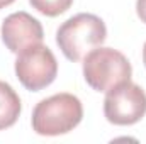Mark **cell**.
Here are the masks:
<instances>
[{
  "mask_svg": "<svg viewBox=\"0 0 146 144\" xmlns=\"http://www.w3.org/2000/svg\"><path fill=\"white\" fill-rule=\"evenodd\" d=\"M107 37L104 20L94 14H76L56 31V44L70 61L83 59L92 49L102 46Z\"/></svg>",
  "mask_w": 146,
  "mask_h": 144,
  "instance_id": "6da1fadb",
  "label": "cell"
},
{
  "mask_svg": "<svg viewBox=\"0 0 146 144\" xmlns=\"http://www.w3.org/2000/svg\"><path fill=\"white\" fill-rule=\"evenodd\" d=\"M83 117V107L72 93L44 98L33 110V131L39 136H61L73 131Z\"/></svg>",
  "mask_w": 146,
  "mask_h": 144,
  "instance_id": "7a4b0ae2",
  "label": "cell"
},
{
  "mask_svg": "<svg viewBox=\"0 0 146 144\" xmlns=\"http://www.w3.org/2000/svg\"><path fill=\"white\" fill-rule=\"evenodd\" d=\"M133 68L127 58L112 48H95L83 59V78L95 92H109L110 88L131 81Z\"/></svg>",
  "mask_w": 146,
  "mask_h": 144,
  "instance_id": "3957f363",
  "label": "cell"
},
{
  "mask_svg": "<svg viewBox=\"0 0 146 144\" xmlns=\"http://www.w3.org/2000/svg\"><path fill=\"white\" fill-rule=\"evenodd\" d=\"M15 75L24 88L39 92L54 81L58 61L48 46L34 44L19 53L15 59Z\"/></svg>",
  "mask_w": 146,
  "mask_h": 144,
  "instance_id": "277c9868",
  "label": "cell"
},
{
  "mask_svg": "<svg viewBox=\"0 0 146 144\" xmlns=\"http://www.w3.org/2000/svg\"><path fill=\"white\" fill-rule=\"evenodd\" d=\"M146 114L145 90L131 81L110 88L104 98V115L114 126H133Z\"/></svg>",
  "mask_w": 146,
  "mask_h": 144,
  "instance_id": "5b68a950",
  "label": "cell"
},
{
  "mask_svg": "<svg viewBox=\"0 0 146 144\" xmlns=\"http://www.w3.org/2000/svg\"><path fill=\"white\" fill-rule=\"evenodd\" d=\"M44 31L41 22L27 12H14L2 24V41L10 53L19 54L29 46L41 44Z\"/></svg>",
  "mask_w": 146,
  "mask_h": 144,
  "instance_id": "8992f818",
  "label": "cell"
},
{
  "mask_svg": "<svg viewBox=\"0 0 146 144\" xmlns=\"http://www.w3.org/2000/svg\"><path fill=\"white\" fill-rule=\"evenodd\" d=\"M21 98L15 90L0 80V131L12 127L21 115Z\"/></svg>",
  "mask_w": 146,
  "mask_h": 144,
  "instance_id": "52a82bcc",
  "label": "cell"
},
{
  "mask_svg": "<svg viewBox=\"0 0 146 144\" xmlns=\"http://www.w3.org/2000/svg\"><path fill=\"white\" fill-rule=\"evenodd\" d=\"M33 9L48 17H56L65 14L73 5V0H29Z\"/></svg>",
  "mask_w": 146,
  "mask_h": 144,
  "instance_id": "ba28073f",
  "label": "cell"
},
{
  "mask_svg": "<svg viewBox=\"0 0 146 144\" xmlns=\"http://www.w3.org/2000/svg\"><path fill=\"white\" fill-rule=\"evenodd\" d=\"M136 14L141 19V22L146 24V0H138L136 2Z\"/></svg>",
  "mask_w": 146,
  "mask_h": 144,
  "instance_id": "9c48e42d",
  "label": "cell"
},
{
  "mask_svg": "<svg viewBox=\"0 0 146 144\" xmlns=\"http://www.w3.org/2000/svg\"><path fill=\"white\" fill-rule=\"evenodd\" d=\"M15 0H0V9H3V7H9V5H12Z\"/></svg>",
  "mask_w": 146,
  "mask_h": 144,
  "instance_id": "30bf717a",
  "label": "cell"
},
{
  "mask_svg": "<svg viewBox=\"0 0 146 144\" xmlns=\"http://www.w3.org/2000/svg\"><path fill=\"white\" fill-rule=\"evenodd\" d=\"M143 61H145V66H146V42L143 46Z\"/></svg>",
  "mask_w": 146,
  "mask_h": 144,
  "instance_id": "8fae6325",
  "label": "cell"
}]
</instances>
